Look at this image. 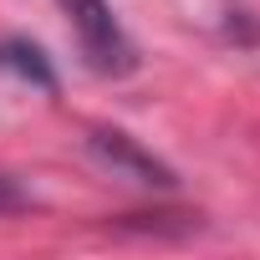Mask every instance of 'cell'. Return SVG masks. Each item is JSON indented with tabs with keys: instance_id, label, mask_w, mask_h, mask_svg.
I'll use <instances>...</instances> for the list:
<instances>
[{
	"instance_id": "6da1fadb",
	"label": "cell",
	"mask_w": 260,
	"mask_h": 260,
	"mask_svg": "<svg viewBox=\"0 0 260 260\" xmlns=\"http://www.w3.org/2000/svg\"><path fill=\"white\" fill-rule=\"evenodd\" d=\"M56 6H61V16H67V26H72V36H77L92 72L122 77V72L138 67V46L122 31V21H117V11L107 0H56Z\"/></svg>"
},
{
	"instance_id": "7a4b0ae2",
	"label": "cell",
	"mask_w": 260,
	"mask_h": 260,
	"mask_svg": "<svg viewBox=\"0 0 260 260\" xmlns=\"http://www.w3.org/2000/svg\"><path fill=\"white\" fill-rule=\"evenodd\" d=\"M21 204H26L21 184H16L11 174H0V214H11V209H21Z\"/></svg>"
}]
</instances>
